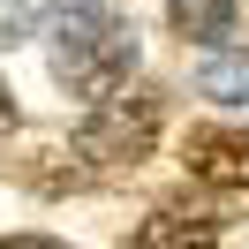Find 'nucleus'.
<instances>
[{
    "label": "nucleus",
    "instance_id": "1",
    "mask_svg": "<svg viewBox=\"0 0 249 249\" xmlns=\"http://www.w3.org/2000/svg\"><path fill=\"white\" fill-rule=\"evenodd\" d=\"M128 68H136V31L113 16V0H68L53 23V83L106 106L121 98Z\"/></svg>",
    "mask_w": 249,
    "mask_h": 249
},
{
    "label": "nucleus",
    "instance_id": "5",
    "mask_svg": "<svg viewBox=\"0 0 249 249\" xmlns=\"http://www.w3.org/2000/svg\"><path fill=\"white\" fill-rule=\"evenodd\" d=\"M212 242H219V219L212 212H174V204H166V212H151L136 227L128 249H212Z\"/></svg>",
    "mask_w": 249,
    "mask_h": 249
},
{
    "label": "nucleus",
    "instance_id": "9",
    "mask_svg": "<svg viewBox=\"0 0 249 249\" xmlns=\"http://www.w3.org/2000/svg\"><path fill=\"white\" fill-rule=\"evenodd\" d=\"M8 128H16V91L0 83V136H8Z\"/></svg>",
    "mask_w": 249,
    "mask_h": 249
},
{
    "label": "nucleus",
    "instance_id": "2",
    "mask_svg": "<svg viewBox=\"0 0 249 249\" xmlns=\"http://www.w3.org/2000/svg\"><path fill=\"white\" fill-rule=\"evenodd\" d=\"M159 113H166V98L159 91H121V98H106V106H91L76 121V159H98V166H136L143 151L159 143Z\"/></svg>",
    "mask_w": 249,
    "mask_h": 249
},
{
    "label": "nucleus",
    "instance_id": "7",
    "mask_svg": "<svg viewBox=\"0 0 249 249\" xmlns=\"http://www.w3.org/2000/svg\"><path fill=\"white\" fill-rule=\"evenodd\" d=\"M53 23H61V0H0V46H23Z\"/></svg>",
    "mask_w": 249,
    "mask_h": 249
},
{
    "label": "nucleus",
    "instance_id": "8",
    "mask_svg": "<svg viewBox=\"0 0 249 249\" xmlns=\"http://www.w3.org/2000/svg\"><path fill=\"white\" fill-rule=\"evenodd\" d=\"M0 249H68V242H53V234H0Z\"/></svg>",
    "mask_w": 249,
    "mask_h": 249
},
{
    "label": "nucleus",
    "instance_id": "4",
    "mask_svg": "<svg viewBox=\"0 0 249 249\" xmlns=\"http://www.w3.org/2000/svg\"><path fill=\"white\" fill-rule=\"evenodd\" d=\"M234 16H242V0H166V23L189 46H212V53L234 46Z\"/></svg>",
    "mask_w": 249,
    "mask_h": 249
},
{
    "label": "nucleus",
    "instance_id": "6",
    "mask_svg": "<svg viewBox=\"0 0 249 249\" xmlns=\"http://www.w3.org/2000/svg\"><path fill=\"white\" fill-rule=\"evenodd\" d=\"M196 91L219 98V106H249V53H212L196 68Z\"/></svg>",
    "mask_w": 249,
    "mask_h": 249
},
{
    "label": "nucleus",
    "instance_id": "3",
    "mask_svg": "<svg viewBox=\"0 0 249 249\" xmlns=\"http://www.w3.org/2000/svg\"><path fill=\"white\" fill-rule=\"evenodd\" d=\"M181 166L204 189H249V136L242 128H189L181 136Z\"/></svg>",
    "mask_w": 249,
    "mask_h": 249
}]
</instances>
